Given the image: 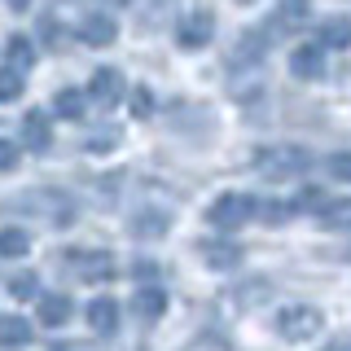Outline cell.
I'll list each match as a JSON object with an SVG mask.
<instances>
[{"instance_id": "obj_23", "label": "cell", "mask_w": 351, "mask_h": 351, "mask_svg": "<svg viewBox=\"0 0 351 351\" xmlns=\"http://www.w3.org/2000/svg\"><path fill=\"white\" fill-rule=\"evenodd\" d=\"M128 110H132V119H149L154 114V93L149 88H128Z\"/></svg>"}, {"instance_id": "obj_29", "label": "cell", "mask_w": 351, "mask_h": 351, "mask_svg": "<svg viewBox=\"0 0 351 351\" xmlns=\"http://www.w3.org/2000/svg\"><path fill=\"white\" fill-rule=\"evenodd\" d=\"M18 162H22V149L14 141H0V171H18Z\"/></svg>"}, {"instance_id": "obj_28", "label": "cell", "mask_w": 351, "mask_h": 351, "mask_svg": "<svg viewBox=\"0 0 351 351\" xmlns=\"http://www.w3.org/2000/svg\"><path fill=\"white\" fill-rule=\"evenodd\" d=\"M114 145H119V128H101V132H93V136L84 141L88 154H106V149H114Z\"/></svg>"}, {"instance_id": "obj_5", "label": "cell", "mask_w": 351, "mask_h": 351, "mask_svg": "<svg viewBox=\"0 0 351 351\" xmlns=\"http://www.w3.org/2000/svg\"><path fill=\"white\" fill-rule=\"evenodd\" d=\"M215 40V14L211 9H189V14L176 18V44L184 53H197Z\"/></svg>"}, {"instance_id": "obj_17", "label": "cell", "mask_w": 351, "mask_h": 351, "mask_svg": "<svg viewBox=\"0 0 351 351\" xmlns=\"http://www.w3.org/2000/svg\"><path fill=\"white\" fill-rule=\"evenodd\" d=\"M22 145L44 154V149L53 145V123L44 114H27V119H22Z\"/></svg>"}, {"instance_id": "obj_35", "label": "cell", "mask_w": 351, "mask_h": 351, "mask_svg": "<svg viewBox=\"0 0 351 351\" xmlns=\"http://www.w3.org/2000/svg\"><path fill=\"white\" fill-rule=\"evenodd\" d=\"M334 347H351V334H338V338H334Z\"/></svg>"}, {"instance_id": "obj_20", "label": "cell", "mask_w": 351, "mask_h": 351, "mask_svg": "<svg viewBox=\"0 0 351 351\" xmlns=\"http://www.w3.org/2000/svg\"><path fill=\"white\" fill-rule=\"evenodd\" d=\"M5 66H14V71H31L36 66V44L27 36H9L5 40Z\"/></svg>"}, {"instance_id": "obj_32", "label": "cell", "mask_w": 351, "mask_h": 351, "mask_svg": "<svg viewBox=\"0 0 351 351\" xmlns=\"http://www.w3.org/2000/svg\"><path fill=\"white\" fill-rule=\"evenodd\" d=\"M193 343H197V347H228V334H215V329H206V334H197Z\"/></svg>"}, {"instance_id": "obj_24", "label": "cell", "mask_w": 351, "mask_h": 351, "mask_svg": "<svg viewBox=\"0 0 351 351\" xmlns=\"http://www.w3.org/2000/svg\"><path fill=\"white\" fill-rule=\"evenodd\" d=\"M18 97H22V71L0 66V101H18Z\"/></svg>"}, {"instance_id": "obj_1", "label": "cell", "mask_w": 351, "mask_h": 351, "mask_svg": "<svg viewBox=\"0 0 351 351\" xmlns=\"http://www.w3.org/2000/svg\"><path fill=\"white\" fill-rule=\"evenodd\" d=\"M325 325L321 307H307V303H290L277 312V334L285 338V343H307V338H316Z\"/></svg>"}, {"instance_id": "obj_11", "label": "cell", "mask_w": 351, "mask_h": 351, "mask_svg": "<svg viewBox=\"0 0 351 351\" xmlns=\"http://www.w3.org/2000/svg\"><path fill=\"white\" fill-rule=\"evenodd\" d=\"M84 321H88L93 334H114L119 329V303L110 299V294H101V299H93L84 307Z\"/></svg>"}, {"instance_id": "obj_22", "label": "cell", "mask_w": 351, "mask_h": 351, "mask_svg": "<svg viewBox=\"0 0 351 351\" xmlns=\"http://www.w3.org/2000/svg\"><path fill=\"white\" fill-rule=\"evenodd\" d=\"M31 250L27 228H0V259H22Z\"/></svg>"}, {"instance_id": "obj_31", "label": "cell", "mask_w": 351, "mask_h": 351, "mask_svg": "<svg viewBox=\"0 0 351 351\" xmlns=\"http://www.w3.org/2000/svg\"><path fill=\"white\" fill-rule=\"evenodd\" d=\"M132 277H136V281H158V263L136 259V263H132Z\"/></svg>"}, {"instance_id": "obj_15", "label": "cell", "mask_w": 351, "mask_h": 351, "mask_svg": "<svg viewBox=\"0 0 351 351\" xmlns=\"http://www.w3.org/2000/svg\"><path fill=\"white\" fill-rule=\"evenodd\" d=\"M263 53H268V40H263V31H241L237 36V44H233V53H228V62L233 66H255V62H263Z\"/></svg>"}, {"instance_id": "obj_12", "label": "cell", "mask_w": 351, "mask_h": 351, "mask_svg": "<svg viewBox=\"0 0 351 351\" xmlns=\"http://www.w3.org/2000/svg\"><path fill=\"white\" fill-rule=\"evenodd\" d=\"M132 312H136L145 325H149V321H162V312H167V294H162L154 281H149V285L141 281V290L132 294Z\"/></svg>"}, {"instance_id": "obj_10", "label": "cell", "mask_w": 351, "mask_h": 351, "mask_svg": "<svg viewBox=\"0 0 351 351\" xmlns=\"http://www.w3.org/2000/svg\"><path fill=\"white\" fill-rule=\"evenodd\" d=\"M290 75L294 80H321L325 75V49L321 44H299L290 53Z\"/></svg>"}, {"instance_id": "obj_37", "label": "cell", "mask_w": 351, "mask_h": 351, "mask_svg": "<svg viewBox=\"0 0 351 351\" xmlns=\"http://www.w3.org/2000/svg\"><path fill=\"white\" fill-rule=\"evenodd\" d=\"M241 5H250V0H241Z\"/></svg>"}, {"instance_id": "obj_4", "label": "cell", "mask_w": 351, "mask_h": 351, "mask_svg": "<svg viewBox=\"0 0 351 351\" xmlns=\"http://www.w3.org/2000/svg\"><path fill=\"white\" fill-rule=\"evenodd\" d=\"M66 268L75 272L80 281H88V285H101V281H110L114 277V259H110V250H97V246H84V250H66Z\"/></svg>"}, {"instance_id": "obj_18", "label": "cell", "mask_w": 351, "mask_h": 351, "mask_svg": "<svg viewBox=\"0 0 351 351\" xmlns=\"http://www.w3.org/2000/svg\"><path fill=\"white\" fill-rule=\"evenodd\" d=\"M316 44H321V49H347V44H351V18L316 22Z\"/></svg>"}, {"instance_id": "obj_8", "label": "cell", "mask_w": 351, "mask_h": 351, "mask_svg": "<svg viewBox=\"0 0 351 351\" xmlns=\"http://www.w3.org/2000/svg\"><path fill=\"white\" fill-rule=\"evenodd\" d=\"M75 316V303H71V294H62V290H49V294H36V321L40 325H49V329H58L66 325Z\"/></svg>"}, {"instance_id": "obj_21", "label": "cell", "mask_w": 351, "mask_h": 351, "mask_svg": "<svg viewBox=\"0 0 351 351\" xmlns=\"http://www.w3.org/2000/svg\"><path fill=\"white\" fill-rule=\"evenodd\" d=\"M36 338V325L22 321V316H5L0 321V347H27Z\"/></svg>"}, {"instance_id": "obj_2", "label": "cell", "mask_w": 351, "mask_h": 351, "mask_svg": "<svg viewBox=\"0 0 351 351\" xmlns=\"http://www.w3.org/2000/svg\"><path fill=\"white\" fill-rule=\"evenodd\" d=\"M312 167V154L299 149V145H277V149H263L259 154V171L268 180H294Z\"/></svg>"}, {"instance_id": "obj_9", "label": "cell", "mask_w": 351, "mask_h": 351, "mask_svg": "<svg viewBox=\"0 0 351 351\" xmlns=\"http://www.w3.org/2000/svg\"><path fill=\"white\" fill-rule=\"evenodd\" d=\"M80 40L88 44V49H106V44L119 40V22L97 9V14H88V18L80 22Z\"/></svg>"}, {"instance_id": "obj_14", "label": "cell", "mask_w": 351, "mask_h": 351, "mask_svg": "<svg viewBox=\"0 0 351 351\" xmlns=\"http://www.w3.org/2000/svg\"><path fill=\"white\" fill-rule=\"evenodd\" d=\"M316 224L325 228V233H347L351 228V197H334V202H325L316 206Z\"/></svg>"}, {"instance_id": "obj_27", "label": "cell", "mask_w": 351, "mask_h": 351, "mask_svg": "<svg viewBox=\"0 0 351 351\" xmlns=\"http://www.w3.org/2000/svg\"><path fill=\"white\" fill-rule=\"evenodd\" d=\"M325 176H329V180L351 184V154H329V158H325Z\"/></svg>"}, {"instance_id": "obj_6", "label": "cell", "mask_w": 351, "mask_h": 351, "mask_svg": "<svg viewBox=\"0 0 351 351\" xmlns=\"http://www.w3.org/2000/svg\"><path fill=\"white\" fill-rule=\"evenodd\" d=\"M123 93H128L123 71H114V66H97L93 80H88V93H84V97H88L97 110H114L119 101H123Z\"/></svg>"}, {"instance_id": "obj_25", "label": "cell", "mask_w": 351, "mask_h": 351, "mask_svg": "<svg viewBox=\"0 0 351 351\" xmlns=\"http://www.w3.org/2000/svg\"><path fill=\"white\" fill-rule=\"evenodd\" d=\"M9 294H14V299H36V294H40V277H36V272H18V277L9 281Z\"/></svg>"}, {"instance_id": "obj_19", "label": "cell", "mask_w": 351, "mask_h": 351, "mask_svg": "<svg viewBox=\"0 0 351 351\" xmlns=\"http://www.w3.org/2000/svg\"><path fill=\"white\" fill-rule=\"evenodd\" d=\"M53 114L66 119V123H80V119L88 114V97L75 93V88H62V93L53 97Z\"/></svg>"}, {"instance_id": "obj_16", "label": "cell", "mask_w": 351, "mask_h": 351, "mask_svg": "<svg viewBox=\"0 0 351 351\" xmlns=\"http://www.w3.org/2000/svg\"><path fill=\"white\" fill-rule=\"evenodd\" d=\"M128 228H132V237H141V241H158V237L171 228V219L149 206V211H136V215H132V224H128Z\"/></svg>"}, {"instance_id": "obj_30", "label": "cell", "mask_w": 351, "mask_h": 351, "mask_svg": "<svg viewBox=\"0 0 351 351\" xmlns=\"http://www.w3.org/2000/svg\"><path fill=\"white\" fill-rule=\"evenodd\" d=\"M40 36H44V44H49V49H62V44H66V40H62L66 31H62L53 18H44V22H40Z\"/></svg>"}, {"instance_id": "obj_26", "label": "cell", "mask_w": 351, "mask_h": 351, "mask_svg": "<svg viewBox=\"0 0 351 351\" xmlns=\"http://www.w3.org/2000/svg\"><path fill=\"white\" fill-rule=\"evenodd\" d=\"M255 211H263V215H259L263 224H272V228H277V224H285V219H290L294 206H290V202H255Z\"/></svg>"}, {"instance_id": "obj_3", "label": "cell", "mask_w": 351, "mask_h": 351, "mask_svg": "<svg viewBox=\"0 0 351 351\" xmlns=\"http://www.w3.org/2000/svg\"><path fill=\"white\" fill-rule=\"evenodd\" d=\"M250 215H255V197L250 193H219L215 202L206 206V219H211L215 228H224V233L250 224Z\"/></svg>"}, {"instance_id": "obj_36", "label": "cell", "mask_w": 351, "mask_h": 351, "mask_svg": "<svg viewBox=\"0 0 351 351\" xmlns=\"http://www.w3.org/2000/svg\"><path fill=\"white\" fill-rule=\"evenodd\" d=\"M343 255H347V259H351V246H347V250H343Z\"/></svg>"}, {"instance_id": "obj_34", "label": "cell", "mask_w": 351, "mask_h": 351, "mask_svg": "<svg viewBox=\"0 0 351 351\" xmlns=\"http://www.w3.org/2000/svg\"><path fill=\"white\" fill-rule=\"evenodd\" d=\"M5 5H9V9H14V14H27V9H31V5H36V0H5Z\"/></svg>"}, {"instance_id": "obj_13", "label": "cell", "mask_w": 351, "mask_h": 351, "mask_svg": "<svg viewBox=\"0 0 351 351\" xmlns=\"http://www.w3.org/2000/svg\"><path fill=\"white\" fill-rule=\"evenodd\" d=\"M307 22V0H281L277 14L268 18V31H277V36H294V31H303Z\"/></svg>"}, {"instance_id": "obj_33", "label": "cell", "mask_w": 351, "mask_h": 351, "mask_svg": "<svg viewBox=\"0 0 351 351\" xmlns=\"http://www.w3.org/2000/svg\"><path fill=\"white\" fill-rule=\"evenodd\" d=\"M321 202H325V189H316V184H312V189H303V193H299V206H312V211H316Z\"/></svg>"}, {"instance_id": "obj_7", "label": "cell", "mask_w": 351, "mask_h": 351, "mask_svg": "<svg viewBox=\"0 0 351 351\" xmlns=\"http://www.w3.org/2000/svg\"><path fill=\"white\" fill-rule=\"evenodd\" d=\"M197 255H202V263L211 272H237L241 259H246L237 241H197Z\"/></svg>"}]
</instances>
